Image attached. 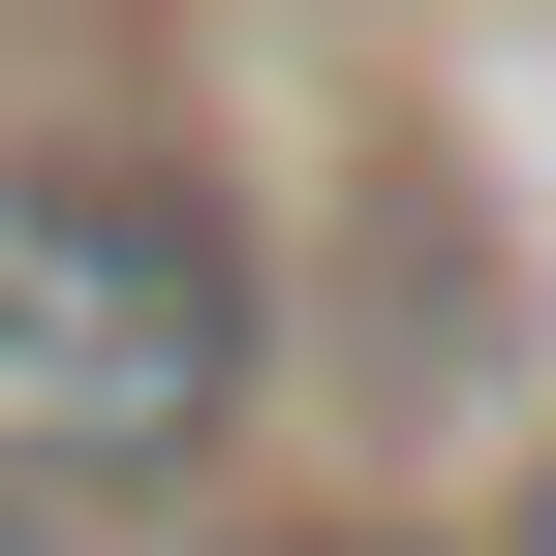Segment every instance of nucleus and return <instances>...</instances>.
I'll return each instance as SVG.
<instances>
[{
  "instance_id": "f257e3e1",
  "label": "nucleus",
  "mask_w": 556,
  "mask_h": 556,
  "mask_svg": "<svg viewBox=\"0 0 556 556\" xmlns=\"http://www.w3.org/2000/svg\"><path fill=\"white\" fill-rule=\"evenodd\" d=\"M217 402H248L217 186L0 155V464H31V495H155V464H217Z\"/></svg>"
},
{
  "instance_id": "f03ea898",
  "label": "nucleus",
  "mask_w": 556,
  "mask_h": 556,
  "mask_svg": "<svg viewBox=\"0 0 556 556\" xmlns=\"http://www.w3.org/2000/svg\"><path fill=\"white\" fill-rule=\"evenodd\" d=\"M278 556H402V526H278Z\"/></svg>"
},
{
  "instance_id": "7ed1b4c3",
  "label": "nucleus",
  "mask_w": 556,
  "mask_h": 556,
  "mask_svg": "<svg viewBox=\"0 0 556 556\" xmlns=\"http://www.w3.org/2000/svg\"><path fill=\"white\" fill-rule=\"evenodd\" d=\"M526 556H556V495H526Z\"/></svg>"
}]
</instances>
